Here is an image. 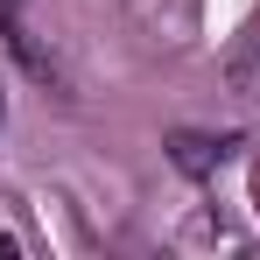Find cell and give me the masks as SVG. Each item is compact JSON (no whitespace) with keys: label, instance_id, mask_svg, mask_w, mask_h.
<instances>
[{"label":"cell","instance_id":"obj_2","mask_svg":"<svg viewBox=\"0 0 260 260\" xmlns=\"http://www.w3.org/2000/svg\"><path fill=\"white\" fill-rule=\"evenodd\" d=\"M253 197H260V183H253Z\"/></svg>","mask_w":260,"mask_h":260},{"label":"cell","instance_id":"obj_1","mask_svg":"<svg viewBox=\"0 0 260 260\" xmlns=\"http://www.w3.org/2000/svg\"><path fill=\"white\" fill-rule=\"evenodd\" d=\"M0 260H14V232H0Z\"/></svg>","mask_w":260,"mask_h":260}]
</instances>
